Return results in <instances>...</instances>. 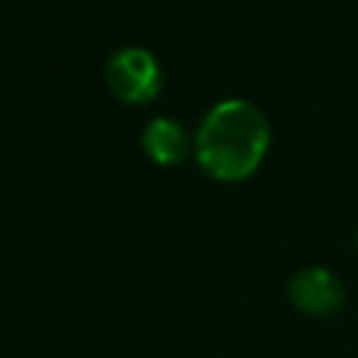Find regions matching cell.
<instances>
[{"mask_svg": "<svg viewBox=\"0 0 358 358\" xmlns=\"http://www.w3.org/2000/svg\"><path fill=\"white\" fill-rule=\"evenodd\" d=\"M266 148L268 123L263 112L243 98L215 103L204 115L193 143L199 165L218 182H241L255 173L266 157Z\"/></svg>", "mask_w": 358, "mask_h": 358, "instance_id": "1", "label": "cell"}, {"mask_svg": "<svg viewBox=\"0 0 358 358\" xmlns=\"http://www.w3.org/2000/svg\"><path fill=\"white\" fill-rule=\"evenodd\" d=\"M106 84L126 103H148L157 98L162 73L157 59L143 48H120L106 62Z\"/></svg>", "mask_w": 358, "mask_h": 358, "instance_id": "2", "label": "cell"}, {"mask_svg": "<svg viewBox=\"0 0 358 358\" xmlns=\"http://www.w3.org/2000/svg\"><path fill=\"white\" fill-rule=\"evenodd\" d=\"M143 151L157 165H179L190 154L187 131L171 117H154L143 129Z\"/></svg>", "mask_w": 358, "mask_h": 358, "instance_id": "4", "label": "cell"}, {"mask_svg": "<svg viewBox=\"0 0 358 358\" xmlns=\"http://www.w3.org/2000/svg\"><path fill=\"white\" fill-rule=\"evenodd\" d=\"M288 299L299 313L313 316V319H324V316H333L344 308V285L330 268L308 266L291 277Z\"/></svg>", "mask_w": 358, "mask_h": 358, "instance_id": "3", "label": "cell"}, {"mask_svg": "<svg viewBox=\"0 0 358 358\" xmlns=\"http://www.w3.org/2000/svg\"><path fill=\"white\" fill-rule=\"evenodd\" d=\"M355 246H358V232H355Z\"/></svg>", "mask_w": 358, "mask_h": 358, "instance_id": "5", "label": "cell"}]
</instances>
